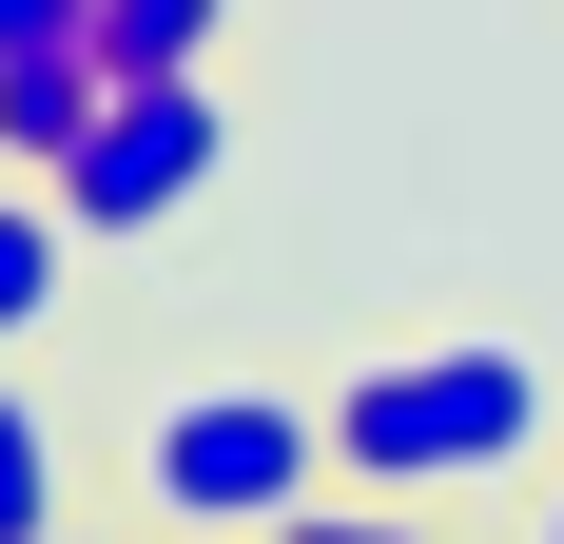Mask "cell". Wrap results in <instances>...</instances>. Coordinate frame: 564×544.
I'll return each instance as SVG.
<instances>
[{"label": "cell", "instance_id": "30bf717a", "mask_svg": "<svg viewBox=\"0 0 564 544\" xmlns=\"http://www.w3.org/2000/svg\"><path fill=\"white\" fill-rule=\"evenodd\" d=\"M545 544H564V505H545Z\"/></svg>", "mask_w": 564, "mask_h": 544}, {"label": "cell", "instance_id": "8992f818", "mask_svg": "<svg viewBox=\"0 0 564 544\" xmlns=\"http://www.w3.org/2000/svg\"><path fill=\"white\" fill-rule=\"evenodd\" d=\"M78 40H98V78H195L215 58V0H98Z\"/></svg>", "mask_w": 564, "mask_h": 544}, {"label": "cell", "instance_id": "6da1fadb", "mask_svg": "<svg viewBox=\"0 0 564 544\" xmlns=\"http://www.w3.org/2000/svg\"><path fill=\"white\" fill-rule=\"evenodd\" d=\"M525 447H545V370L525 350H390V370L332 389V487H390V505L507 487Z\"/></svg>", "mask_w": 564, "mask_h": 544}, {"label": "cell", "instance_id": "7a4b0ae2", "mask_svg": "<svg viewBox=\"0 0 564 544\" xmlns=\"http://www.w3.org/2000/svg\"><path fill=\"white\" fill-rule=\"evenodd\" d=\"M137 467H156V525L273 544L312 505V467H332V409H292V389H175L156 428H137Z\"/></svg>", "mask_w": 564, "mask_h": 544}, {"label": "cell", "instance_id": "ba28073f", "mask_svg": "<svg viewBox=\"0 0 564 544\" xmlns=\"http://www.w3.org/2000/svg\"><path fill=\"white\" fill-rule=\"evenodd\" d=\"M273 544H429V505H390V487H350V505H332V487H312Z\"/></svg>", "mask_w": 564, "mask_h": 544}, {"label": "cell", "instance_id": "9c48e42d", "mask_svg": "<svg viewBox=\"0 0 564 544\" xmlns=\"http://www.w3.org/2000/svg\"><path fill=\"white\" fill-rule=\"evenodd\" d=\"M98 0H0V58H40V40H78Z\"/></svg>", "mask_w": 564, "mask_h": 544}, {"label": "cell", "instance_id": "5b68a950", "mask_svg": "<svg viewBox=\"0 0 564 544\" xmlns=\"http://www.w3.org/2000/svg\"><path fill=\"white\" fill-rule=\"evenodd\" d=\"M58 272H78L58 175H0V350H20V330H58Z\"/></svg>", "mask_w": 564, "mask_h": 544}, {"label": "cell", "instance_id": "277c9868", "mask_svg": "<svg viewBox=\"0 0 564 544\" xmlns=\"http://www.w3.org/2000/svg\"><path fill=\"white\" fill-rule=\"evenodd\" d=\"M98 40H40V58H0V175H58L78 137H98Z\"/></svg>", "mask_w": 564, "mask_h": 544}, {"label": "cell", "instance_id": "3957f363", "mask_svg": "<svg viewBox=\"0 0 564 544\" xmlns=\"http://www.w3.org/2000/svg\"><path fill=\"white\" fill-rule=\"evenodd\" d=\"M215 98H195V78H117L98 98V137H78V156H58V215L78 233H156V215H195V195H215Z\"/></svg>", "mask_w": 564, "mask_h": 544}, {"label": "cell", "instance_id": "52a82bcc", "mask_svg": "<svg viewBox=\"0 0 564 544\" xmlns=\"http://www.w3.org/2000/svg\"><path fill=\"white\" fill-rule=\"evenodd\" d=\"M0 544H58V428L0 389Z\"/></svg>", "mask_w": 564, "mask_h": 544}]
</instances>
